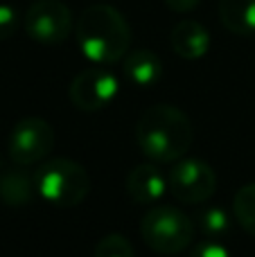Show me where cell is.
<instances>
[{"mask_svg":"<svg viewBox=\"0 0 255 257\" xmlns=\"http://www.w3.org/2000/svg\"><path fill=\"white\" fill-rule=\"evenodd\" d=\"M75 36L84 57L99 66L122 61L131 43V30L124 14L108 3L88 5L77 18Z\"/></svg>","mask_w":255,"mask_h":257,"instance_id":"6da1fadb","label":"cell"},{"mask_svg":"<svg viewBox=\"0 0 255 257\" xmlns=\"http://www.w3.org/2000/svg\"><path fill=\"white\" fill-rule=\"evenodd\" d=\"M192 122L181 108L154 104L136 122V142L154 163H176L192 147Z\"/></svg>","mask_w":255,"mask_h":257,"instance_id":"7a4b0ae2","label":"cell"},{"mask_svg":"<svg viewBox=\"0 0 255 257\" xmlns=\"http://www.w3.org/2000/svg\"><path fill=\"white\" fill-rule=\"evenodd\" d=\"M36 192L57 208H75L88 196L90 176L72 158H45L34 172Z\"/></svg>","mask_w":255,"mask_h":257,"instance_id":"3957f363","label":"cell"},{"mask_svg":"<svg viewBox=\"0 0 255 257\" xmlns=\"http://www.w3.org/2000/svg\"><path fill=\"white\" fill-rule=\"evenodd\" d=\"M197 223L174 205H152L140 219V237L158 255H179L192 244Z\"/></svg>","mask_w":255,"mask_h":257,"instance_id":"277c9868","label":"cell"},{"mask_svg":"<svg viewBox=\"0 0 255 257\" xmlns=\"http://www.w3.org/2000/svg\"><path fill=\"white\" fill-rule=\"evenodd\" d=\"M57 133L43 117H23L14 124L7 140V154L12 163L21 167L43 163L54 149Z\"/></svg>","mask_w":255,"mask_h":257,"instance_id":"5b68a950","label":"cell"},{"mask_svg":"<svg viewBox=\"0 0 255 257\" xmlns=\"http://www.w3.org/2000/svg\"><path fill=\"white\" fill-rule=\"evenodd\" d=\"M167 187L172 196L185 205L206 203L217 190V174L206 160L181 158L167 172Z\"/></svg>","mask_w":255,"mask_h":257,"instance_id":"8992f818","label":"cell"},{"mask_svg":"<svg viewBox=\"0 0 255 257\" xmlns=\"http://www.w3.org/2000/svg\"><path fill=\"white\" fill-rule=\"evenodd\" d=\"M27 36L43 45H59L72 32V12L63 0H34L23 16Z\"/></svg>","mask_w":255,"mask_h":257,"instance_id":"52a82bcc","label":"cell"},{"mask_svg":"<svg viewBox=\"0 0 255 257\" xmlns=\"http://www.w3.org/2000/svg\"><path fill=\"white\" fill-rule=\"evenodd\" d=\"M120 90V81L104 66H93L81 70L68 88L72 106L84 113H95L108 106Z\"/></svg>","mask_w":255,"mask_h":257,"instance_id":"ba28073f","label":"cell"},{"mask_svg":"<svg viewBox=\"0 0 255 257\" xmlns=\"http://www.w3.org/2000/svg\"><path fill=\"white\" fill-rule=\"evenodd\" d=\"M126 194L134 201L136 205H145V208H152L158 201L163 199L170 187H167V176H163V172L152 163H143L136 165L134 169L126 176Z\"/></svg>","mask_w":255,"mask_h":257,"instance_id":"9c48e42d","label":"cell"},{"mask_svg":"<svg viewBox=\"0 0 255 257\" xmlns=\"http://www.w3.org/2000/svg\"><path fill=\"white\" fill-rule=\"evenodd\" d=\"M170 43L174 54H179L185 61H194V59H201L210 50V32L199 21L188 18V21H181L172 27Z\"/></svg>","mask_w":255,"mask_h":257,"instance_id":"30bf717a","label":"cell"},{"mask_svg":"<svg viewBox=\"0 0 255 257\" xmlns=\"http://www.w3.org/2000/svg\"><path fill=\"white\" fill-rule=\"evenodd\" d=\"M36 194V181L34 174H27L25 169L7 167L0 172V201L9 208H23L32 203Z\"/></svg>","mask_w":255,"mask_h":257,"instance_id":"8fae6325","label":"cell"},{"mask_svg":"<svg viewBox=\"0 0 255 257\" xmlns=\"http://www.w3.org/2000/svg\"><path fill=\"white\" fill-rule=\"evenodd\" d=\"M124 75L134 86H154L163 77V61L152 50H131L124 57Z\"/></svg>","mask_w":255,"mask_h":257,"instance_id":"7c38bea8","label":"cell"},{"mask_svg":"<svg viewBox=\"0 0 255 257\" xmlns=\"http://www.w3.org/2000/svg\"><path fill=\"white\" fill-rule=\"evenodd\" d=\"M221 25L237 36L255 34V0H219Z\"/></svg>","mask_w":255,"mask_h":257,"instance_id":"4fadbf2b","label":"cell"},{"mask_svg":"<svg viewBox=\"0 0 255 257\" xmlns=\"http://www.w3.org/2000/svg\"><path fill=\"white\" fill-rule=\"evenodd\" d=\"M194 223L199 226V230L208 237H224L230 230V214L226 212L221 205H206L197 212Z\"/></svg>","mask_w":255,"mask_h":257,"instance_id":"5bb4252c","label":"cell"},{"mask_svg":"<svg viewBox=\"0 0 255 257\" xmlns=\"http://www.w3.org/2000/svg\"><path fill=\"white\" fill-rule=\"evenodd\" d=\"M233 214L237 223L255 237V183L239 187L233 199Z\"/></svg>","mask_w":255,"mask_h":257,"instance_id":"9a60e30c","label":"cell"},{"mask_svg":"<svg viewBox=\"0 0 255 257\" xmlns=\"http://www.w3.org/2000/svg\"><path fill=\"white\" fill-rule=\"evenodd\" d=\"M95 257H134V248H131V241L126 237L111 232L97 241Z\"/></svg>","mask_w":255,"mask_h":257,"instance_id":"2e32d148","label":"cell"},{"mask_svg":"<svg viewBox=\"0 0 255 257\" xmlns=\"http://www.w3.org/2000/svg\"><path fill=\"white\" fill-rule=\"evenodd\" d=\"M18 25H21V16H18L16 7H12V5H0V41L16 34Z\"/></svg>","mask_w":255,"mask_h":257,"instance_id":"e0dca14e","label":"cell"},{"mask_svg":"<svg viewBox=\"0 0 255 257\" xmlns=\"http://www.w3.org/2000/svg\"><path fill=\"white\" fill-rule=\"evenodd\" d=\"M188 257H230V253L219 244V241L206 239V241H201V244L194 246Z\"/></svg>","mask_w":255,"mask_h":257,"instance_id":"ac0fdd59","label":"cell"},{"mask_svg":"<svg viewBox=\"0 0 255 257\" xmlns=\"http://www.w3.org/2000/svg\"><path fill=\"white\" fill-rule=\"evenodd\" d=\"M172 12H179V14H185V12H192V9L199 7L201 0H163Z\"/></svg>","mask_w":255,"mask_h":257,"instance_id":"d6986e66","label":"cell"}]
</instances>
